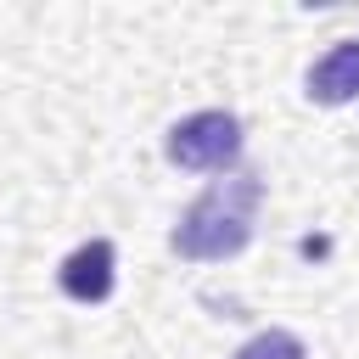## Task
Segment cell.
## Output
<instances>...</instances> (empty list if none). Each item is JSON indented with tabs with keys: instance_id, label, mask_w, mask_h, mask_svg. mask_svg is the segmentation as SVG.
<instances>
[{
	"instance_id": "1",
	"label": "cell",
	"mask_w": 359,
	"mask_h": 359,
	"mask_svg": "<svg viewBox=\"0 0 359 359\" xmlns=\"http://www.w3.org/2000/svg\"><path fill=\"white\" fill-rule=\"evenodd\" d=\"M258 208H264V180L252 168L213 180L202 196H191L168 230V247L191 264H224L241 258L258 236Z\"/></svg>"
},
{
	"instance_id": "2",
	"label": "cell",
	"mask_w": 359,
	"mask_h": 359,
	"mask_svg": "<svg viewBox=\"0 0 359 359\" xmlns=\"http://www.w3.org/2000/svg\"><path fill=\"white\" fill-rule=\"evenodd\" d=\"M247 151V129L236 112L224 107H202V112H185L180 123H168L163 135V157L174 168H191V174H230Z\"/></svg>"
},
{
	"instance_id": "3",
	"label": "cell",
	"mask_w": 359,
	"mask_h": 359,
	"mask_svg": "<svg viewBox=\"0 0 359 359\" xmlns=\"http://www.w3.org/2000/svg\"><path fill=\"white\" fill-rule=\"evenodd\" d=\"M56 286H62V297H67V303H84V309L107 303V297L118 292V247H112L107 236L79 241V247L62 258Z\"/></svg>"
},
{
	"instance_id": "4",
	"label": "cell",
	"mask_w": 359,
	"mask_h": 359,
	"mask_svg": "<svg viewBox=\"0 0 359 359\" xmlns=\"http://www.w3.org/2000/svg\"><path fill=\"white\" fill-rule=\"evenodd\" d=\"M303 95H309L314 107H348V101H359V34H353V39H331V45L309 62Z\"/></svg>"
},
{
	"instance_id": "5",
	"label": "cell",
	"mask_w": 359,
	"mask_h": 359,
	"mask_svg": "<svg viewBox=\"0 0 359 359\" xmlns=\"http://www.w3.org/2000/svg\"><path fill=\"white\" fill-rule=\"evenodd\" d=\"M230 359H309V348H303V337H297V331L269 325V331H252Z\"/></svg>"
}]
</instances>
